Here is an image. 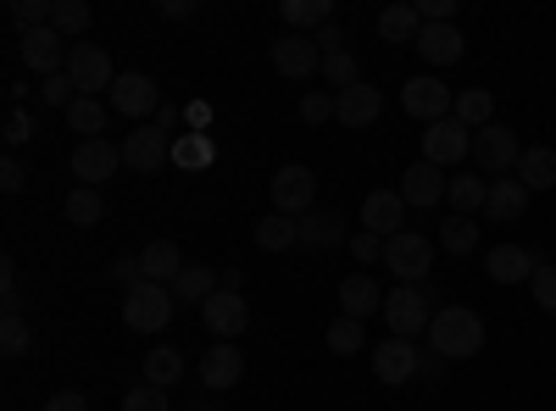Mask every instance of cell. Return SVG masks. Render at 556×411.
<instances>
[{"label": "cell", "instance_id": "1", "mask_svg": "<svg viewBox=\"0 0 556 411\" xmlns=\"http://www.w3.org/2000/svg\"><path fill=\"white\" fill-rule=\"evenodd\" d=\"M429 345H434V356H445V361L479 356V345H484V317H479L473 306H445V311H434Z\"/></svg>", "mask_w": 556, "mask_h": 411}, {"label": "cell", "instance_id": "2", "mask_svg": "<svg viewBox=\"0 0 556 411\" xmlns=\"http://www.w3.org/2000/svg\"><path fill=\"white\" fill-rule=\"evenodd\" d=\"M173 306H178V295H173L167 284H134V290L123 295V329H134V334H162V329L173 323Z\"/></svg>", "mask_w": 556, "mask_h": 411}, {"label": "cell", "instance_id": "3", "mask_svg": "<svg viewBox=\"0 0 556 411\" xmlns=\"http://www.w3.org/2000/svg\"><path fill=\"white\" fill-rule=\"evenodd\" d=\"M379 317L390 323V334H395V339H417V334H429V323H434V311H429V300H424V290H417V284L390 290Z\"/></svg>", "mask_w": 556, "mask_h": 411}, {"label": "cell", "instance_id": "4", "mask_svg": "<svg viewBox=\"0 0 556 411\" xmlns=\"http://www.w3.org/2000/svg\"><path fill=\"white\" fill-rule=\"evenodd\" d=\"M267 195H273V211H285V217H306V211H317V178H312V167L290 162V167H278V172H273Z\"/></svg>", "mask_w": 556, "mask_h": 411}, {"label": "cell", "instance_id": "5", "mask_svg": "<svg viewBox=\"0 0 556 411\" xmlns=\"http://www.w3.org/2000/svg\"><path fill=\"white\" fill-rule=\"evenodd\" d=\"M401 106L417 117V123H445L456 112V89H445L434 73H417L401 84Z\"/></svg>", "mask_w": 556, "mask_h": 411}, {"label": "cell", "instance_id": "6", "mask_svg": "<svg viewBox=\"0 0 556 411\" xmlns=\"http://www.w3.org/2000/svg\"><path fill=\"white\" fill-rule=\"evenodd\" d=\"M473 162H479V172H490V178H506L518 162H523V145H518V133L506 128V123H490V128H479L473 133Z\"/></svg>", "mask_w": 556, "mask_h": 411}, {"label": "cell", "instance_id": "7", "mask_svg": "<svg viewBox=\"0 0 556 411\" xmlns=\"http://www.w3.org/2000/svg\"><path fill=\"white\" fill-rule=\"evenodd\" d=\"M67 78H73L78 95H96V101H101V89L112 95L117 67H112V56L101 51V44H73V56H67Z\"/></svg>", "mask_w": 556, "mask_h": 411}, {"label": "cell", "instance_id": "8", "mask_svg": "<svg viewBox=\"0 0 556 411\" xmlns=\"http://www.w3.org/2000/svg\"><path fill=\"white\" fill-rule=\"evenodd\" d=\"M267 56H273V67H278V73L295 78V84H306V78H317V73H323V44H317V34H285Z\"/></svg>", "mask_w": 556, "mask_h": 411}, {"label": "cell", "instance_id": "9", "mask_svg": "<svg viewBox=\"0 0 556 411\" xmlns=\"http://www.w3.org/2000/svg\"><path fill=\"white\" fill-rule=\"evenodd\" d=\"M468 156H473V128H462L456 117L429 123V133H424V162H434V167L445 172V167L468 162Z\"/></svg>", "mask_w": 556, "mask_h": 411}, {"label": "cell", "instance_id": "10", "mask_svg": "<svg viewBox=\"0 0 556 411\" xmlns=\"http://www.w3.org/2000/svg\"><path fill=\"white\" fill-rule=\"evenodd\" d=\"M384 267L395 272L401 284H417V279L434 267V245H429L424 234H412V228H401V234L384 245Z\"/></svg>", "mask_w": 556, "mask_h": 411}, {"label": "cell", "instance_id": "11", "mask_svg": "<svg viewBox=\"0 0 556 411\" xmlns=\"http://www.w3.org/2000/svg\"><path fill=\"white\" fill-rule=\"evenodd\" d=\"M201 317H206V334H217L223 345H235V339L251 329V306H245L240 290H217V295L201 306Z\"/></svg>", "mask_w": 556, "mask_h": 411}, {"label": "cell", "instance_id": "12", "mask_svg": "<svg viewBox=\"0 0 556 411\" xmlns=\"http://www.w3.org/2000/svg\"><path fill=\"white\" fill-rule=\"evenodd\" d=\"M117 167H123V145H112V140H78V151H73V178H78L84 190H101Z\"/></svg>", "mask_w": 556, "mask_h": 411}, {"label": "cell", "instance_id": "13", "mask_svg": "<svg viewBox=\"0 0 556 411\" xmlns=\"http://www.w3.org/2000/svg\"><path fill=\"white\" fill-rule=\"evenodd\" d=\"M123 167H134V172H162V167H173V140L162 128H134V133H123Z\"/></svg>", "mask_w": 556, "mask_h": 411}, {"label": "cell", "instance_id": "14", "mask_svg": "<svg viewBox=\"0 0 556 411\" xmlns=\"http://www.w3.org/2000/svg\"><path fill=\"white\" fill-rule=\"evenodd\" d=\"M106 106H112V112H123V117H151V112H162L156 78H146V73H117Z\"/></svg>", "mask_w": 556, "mask_h": 411}, {"label": "cell", "instance_id": "15", "mask_svg": "<svg viewBox=\"0 0 556 411\" xmlns=\"http://www.w3.org/2000/svg\"><path fill=\"white\" fill-rule=\"evenodd\" d=\"M67 56H73V44H67L56 28H34V34H23V62H28L39 78L67 73Z\"/></svg>", "mask_w": 556, "mask_h": 411}, {"label": "cell", "instance_id": "16", "mask_svg": "<svg viewBox=\"0 0 556 411\" xmlns=\"http://www.w3.org/2000/svg\"><path fill=\"white\" fill-rule=\"evenodd\" d=\"M445 190H451V178H445L434 162H412V167L401 172V201H406V206L434 211V206H445Z\"/></svg>", "mask_w": 556, "mask_h": 411}, {"label": "cell", "instance_id": "17", "mask_svg": "<svg viewBox=\"0 0 556 411\" xmlns=\"http://www.w3.org/2000/svg\"><path fill=\"white\" fill-rule=\"evenodd\" d=\"M417 373H424V356H417L412 350V339H379L374 345V378L379 384H406V378H417Z\"/></svg>", "mask_w": 556, "mask_h": 411}, {"label": "cell", "instance_id": "18", "mask_svg": "<svg viewBox=\"0 0 556 411\" xmlns=\"http://www.w3.org/2000/svg\"><path fill=\"white\" fill-rule=\"evenodd\" d=\"M340 311L345 317H356V323H367V317H379L384 311V284L374 279V272H345L340 279Z\"/></svg>", "mask_w": 556, "mask_h": 411}, {"label": "cell", "instance_id": "19", "mask_svg": "<svg viewBox=\"0 0 556 411\" xmlns=\"http://www.w3.org/2000/svg\"><path fill=\"white\" fill-rule=\"evenodd\" d=\"M412 51L424 56L429 67H456V62H462V51H468V39L456 34V23H424V34H417Z\"/></svg>", "mask_w": 556, "mask_h": 411}, {"label": "cell", "instance_id": "20", "mask_svg": "<svg viewBox=\"0 0 556 411\" xmlns=\"http://www.w3.org/2000/svg\"><path fill=\"white\" fill-rule=\"evenodd\" d=\"M401 222H406V201H401V190H374V195L362 201V228H367V234L395 240V234H401Z\"/></svg>", "mask_w": 556, "mask_h": 411}, {"label": "cell", "instance_id": "21", "mask_svg": "<svg viewBox=\"0 0 556 411\" xmlns=\"http://www.w3.org/2000/svg\"><path fill=\"white\" fill-rule=\"evenodd\" d=\"M334 101H340V117H334V123H345V128H374L379 112H384V95H379V89L367 84V78L351 84V89H340Z\"/></svg>", "mask_w": 556, "mask_h": 411}, {"label": "cell", "instance_id": "22", "mask_svg": "<svg viewBox=\"0 0 556 411\" xmlns=\"http://www.w3.org/2000/svg\"><path fill=\"white\" fill-rule=\"evenodd\" d=\"M245 378V350L240 345H212V356H201V384L206 389H235Z\"/></svg>", "mask_w": 556, "mask_h": 411}, {"label": "cell", "instance_id": "23", "mask_svg": "<svg viewBox=\"0 0 556 411\" xmlns=\"http://www.w3.org/2000/svg\"><path fill=\"white\" fill-rule=\"evenodd\" d=\"M534 267L540 261L523 245H490L484 251V272H490L495 284H523V279H534Z\"/></svg>", "mask_w": 556, "mask_h": 411}, {"label": "cell", "instance_id": "24", "mask_svg": "<svg viewBox=\"0 0 556 411\" xmlns=\"http://www.w3.org/2000/svg\"><path fill=\"white\" fill-rule=\"evenodd\" d=\"M523 206H529L523 178H495V184H490V201H484V217H490V222H518Z\"/></svg>", "mask_w": 556, "mask_h": 411}, {"label": "cell", "instance_id": "25", "mask_svg": "<svg viewBox=\"0 0 556 411\" xmlns=\"http://www.w3.org/2000/svg\"><path fill=\"white\" fill-rule=\"evenodd\" d=\"M139 272H146V284H173L184 272V256L173 240H151L146 251H139Z\"/></svg>", "mask_w": 556, "mask_h": 411}, {"label": "cell", "instance_id": "26", "mask_svg": "<svg viewBox=\"0 0 556 411\" xmlns=\"http://www.w3.org/2000/svg\"><path fill=\"white\" fill-rule=\"evenodd\" d=\"M278 17L290 23V34H323L334 23V7H329V0H285Z\"/></svg>", "mask_w": 556, "mask_h": 411}, {"label": "cell", "instance_id": "27", "mask_svg": "<svg viewBox=\"0 0 556 411\" xmlns=\"http://www.w3.org/2000/svg\"><path fill=\"white\" fill-rule=\"evenodd\" d=\"M484 201H490V184H484L479 172H462V178H451V190H445L451 217H479V211H484Z\"/></svg>", "mask_w": 556, "mask_h": 411}, {"label": "cell", "instance_id": "28", "mask_svg": "<svg viewBox=\"0 0 556 411\" xmlns=\"http://www.w3.org/2000/svg\"><path fill=\"white\" fill-rule=\"evenodd\" d=\"M217 162V140L212 133H178L173 140V167L178 172H206Z\"/></svg>", "mask_w": 556, "mask_h": 411}, {"label": "cell", "instance_id": "29", "mask_svg": "<svg viewBox=\"0 0 556 411\" xmlns=\"http://www.w3.org/2000/svg\"><path fill=\"white\" fill-rule=\"evenodd\" d=\"M301 245L334 251V245H351V240H345V222H340L334 211H306V217H301Z\"/></svg>", "mask_w": 556, "mask_h": 411}, {"label": "cell", "instance_id": "30", "mask_svg": "<svg viewBox=\"0 0 556 411\" xmlns=\"http://www.w3.org/2000/svg\"><path fill=\"white\" fill-rule=\"evenodd\" d=\"M106 117H112V106L96 101V95H78V101L67 106V128L84 133V140H106Z\"/></svg>", "mask_w": 556, "mask_h": 411}, {"label": "cell", "instance_id": "31", "mask_svg": "<svg viewBox=\"0 0 556 411\" xmlns=\"http://www.w3.org/2000/svg\"><path fill=\"white\" fill-rule=\"evenodd\" d=\"M462 128H490L495 123V95H490V89H456V112H451Z\"/></svg>", "mask_w": 556, "mask_h": 411}, {"label": "cell", "instance_id": "32", "mask_svg": "<svg viewBox=\"0 0 556 411\" xmlns=\"http://www.w3.org/2000/svg\"><path fill=\"white\" fill-rule=\"evenodd\" d=\"M518 178H523V190L534 195V190H556V151L551 145H534V151H523V162H518Z\"/></svg>", "mask_w": 556, "mask_h": 411}, {"label": "cell", "instance_id": "33", "mask_svg": "<svg viewBox=\"0 0 556 411\" xmlns=\"http://www.w3.org/2000/svg\"><path fill=\"white\" fill-rule=\"evenodd\" d=\"M256 245H262V251H290V245H301V217L267 211V217L256 222Z\"/></svg>", "mask_w": 556, "mask_h": 411}, {"label": "cell", "instance_id": "34", "mask_svg": "<svg viewBox=\"0 0 556 411\" xmlns=\"http://www.w3.org/2000/svg\"><path fill=\"white\" fill-rule=\"evenodd\" d=\"M417 34H424V17H417V7H384V12H379V39H390V44H417Z\"/></svg>", "mask_w": 556, "mask_h": 411}, {"label": "cell", "instance_id": "35", "mask_svg": "<svg viewBox=\"0 0 556 411\" xmlns=\"http://www.w3.org/2000/svg\"><path fill=\"white\" fill-rule=\"evenodd\" d=\"M479 217H445L440 222V251H451V256H468V251H479Z\"/></svg>", "mask_w": 556, "mask_h": 411}, {"label": "cell", "instance_id": "36", "mask_svg": "<svg viewBox=\"0 0 556 411\" xmlns=\"http://www.w3.org/2000/svg\"><path fill=\"white\" fill-rule=\"evenodd\" d=\"M323 345H329L334 356H362L367 350V329L356 323V317H334V323H329V334H323Z\"/></svg>", "mask_w": 556, "mask_h": 411}, {"label": "cell", "instance_id": "37", "mask_svg": "<svg viewBox=\"0 0 556 411\" xmlns=\"http://www.w3.org/2000/svg\"><path fill=\"white\" fill-rule=\"evenodd\" d=\"M173 295H178V300L206 306V300L217 295V272H212V267H184L178 279H173Z\"/></svg>", "mask_w": 556, "mask_h": 411}, {"label": "cell", "instance_id": "38", "mask_svg": "<svg viewBox=\"0 0 556 411\" xmlns=\"http://www.w3.org/2000/svg\"><path fill=\"white\" fill-rule=\"evenodd\" d=\"M89 23H96V17H89L84 0H51V28H56L62 39H84Z\"/></svg>", "mask_w": 556, "mask_h": 411}, {"label": "cell", "instance_id": "39", "mask_svg": "<svg viewBox=\"0 0 556 411\" xmlns=\"http://www.w3.org/2000/svg\"><path fill=\"white\" fill-rule=\"evenodd\" d=\"M184 378V356L173 350V345H156L151 356H146V384H156V389H173Z\"/></svg>", "mask_w": 556, "mask_h": 411}, {"label": "cell", "instance_id": "40", "mask_svg": "<svg viewBox=\"0 0 556 411\" xmlns=\"http://www.w3.org/2000/svg\"><path fill=\"white\" fill-rule=\"evenodd\" d=\"M101 217H106L101 190H84V184H73V195H67V222H78V228H96Z\"/></svg>", "mask_w": 556, "mask_h": 411}, {"label": "cell", "instance_id": "41", "mask_svg": "<svg viewBox=\"0 0 556 411\" xmlns=\"http://www.w3.org/2000/svg\"><path fill=\"white\" fill-rule=\"evenodd\" d=\"M323 78H329V89H334V95H340V89H351V84H362V73H356V56L345 51V44H340V51H329V56H323Z\"/></svg>", "mask_w": 556, "mask_h": 411}, {"label": "cell", "instance_id": "42", "mask_svg": "<svg viewBox=\"0 0 556 411\" xmlns=\"http://www.w3.org/2000/svg\"><path fill=\"white\" fill-rule=\"evenodd\" d=\"M384 245H390V240H379V234H367V228H362V234H351L345 251H351V261L367 272V267H384Z\"/></svg>", "mask_w": 556, "mask_h": 411}, {"label": "cell", "instance_id": "43", "mask_svg": "<svg viewBox=\"0 0 556 411\" xmlns=\"http://www.w3.org/2000/svg\"><path fill=\"white\" fill-rule=\"evenodd\" d=\"M301 117H306V123H334V117H340L334 89H306V95H301Z\"/></svg>", "mask_w": 556, "mask_h": 411}, {"label": "cell", "instance_id": "44", "mask_svg": "<svg viewBox=\"0 0 556 411\" xmlns=\"http://www.w3.org/2000/svg\"><path fill=\"white\" fill-rule=\"evenodd\" d=\"M12 23H17L23 34L51 28V0H12Z\"/></svg>", "mask_w": 556, "mask_h": 411}, {"label": "cell", "instance_id": "45", "mask_svg": "<svg viewBox=\"0 0 556 411\" xmlns=\"http://www.w3.org/2000/svg\"><path fill=\"white\" fill-rule=\"evenodd\" d=\"M39 101H45V106H62V112H67V106L78 101V89H73V78H67V73H56V78H39Z\"/></svg>", "mask_w": 556, "mask_h": 411}, {"label": "cell", "instance_id": "46", "mask_svg": "<svg viewBox=\"0 0 556 411\" xmlns=\"http://www.w3.org/2000/svg\"><path fill=\"white\" fill-rule=\"evenodd\" d=\"M123 411H173V406H167V389L139 384V389H128V395H123Z\"/></svg>", "mask_w": 556, "mask_h": 411}, {"label": "cell", "instance_id": "47", "mask_svg": "<svg viewBox=\"0 0 556 411\" xmlns=\"http://www.w3.org/2000/svg\"><path fill=\"white\" fill-rule=\"evenodd\" d=\"M0 350H7V356H23V350H28V323H23V311H7V323H0Z\"/></svg>", "mask_w": 556, "mask_h": 411}, {"label": "cell", "instance_id": "48", "mask_svg": "<svg viewBox=\"0 0 556 411\" xmlns=\"http://www.w3.org/2000/svg\"><path fill=\"white\" fill-rule=\"evenodd\" d=\"M529 290H534V306L556 317V267H534V279H529Z\"/></svg>", "mask_w": 556, "mask_h": 411}, {"label": "cell", "instance_id": "49", "mask_svg": "<svg viewBox=\"0 0 556 411\" xmlns=\"http://www.w3.org/2000/svg\"><path fill=\"white\" fill-rule=\"evenodd\" d=\"M28 140H34V117H28L23 106H12V112H7V145L17 151V145H28Z\"/></svg>", "mask_w": 556, "mask_h": 411}, {"label": "cell", "instance_id": "50", "mask_svg": "<svg viewBox=\"0 0 556 411\" xmlns=\"http://www.w3.org/2000/svg\"><path fill=\"white\" fill-rule=\"evenodd\" d=\"M417 17H424V23H451L456 0H417Z\"/></svg>", "mask_w": 556, "mask_h": 411}, {"label": "cell", "instance_id": "51", "mask_svg": "<svg viewBox=\"0 0 556 411\" xmlns=\"http://www.w3.org/2000/svg\"><path fill=\"white\" fill-rule=\"evenodd\" d=\"M28 184V172H23V162L17 156H7V162H0V190H7V195H17Z\"/></svg>", "mask_w": 556, "mask_h": 411}, {"label": "cell", "instance_id": "52", "mask_svg": "<svg viewBox=\"0 0 556 411\" xmlns=\"http://www.w3.org/2000/svg\"><path fill=\"white\" fill-rule=\"evenodd\" d=\"M206 128H212V106L190 101V106H184V133H206Z\"/></svg>", "mask_w": 556, "mask_h": 411}, {"label": "cell", "instance_id": "53", "mask_svg": "<svg viewBox=\"0 0 556 411\" xmlns=\"http://www.w3.org/2000/svg\"><path fill=\"white\" fill-rule=\"evenodd\" d=\"M112 279H117V284H128V290H134V284H146V272H139V256L117 261V267H112Z\"/></svg>", "mask_w": 556, "mask_h": 411}, {"label": "cell", "instance_id": "54", "mask_svg": "<svg viewBox=\"0 0 556 411\" xmlns=\"http://www.w3.org/2000/svg\"><path fill=\"white\" fill-rule=\"evenodd\" d=\"M45 411H89V400H84V395H73V389H62V395L45 400Z\"/></svg>", "mask_w": 556, "mask_h": 411}, {"label": "cell", "instance_id": "55", "mask_svg": "<svg viewBox=\"0 0 556 411\" xmlns=\"http://www.w3.org/2000/svg\"><path fill=\"white\" fill-rule=\"evenodd\" d=\"M162 17H195V0H162Z\"/></svg>", "mask_w": 556, "mask_h": 411}]
</instances>
